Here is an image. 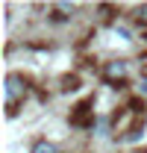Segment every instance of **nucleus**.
Here are the masks:
<instances>
[{
	"label": "nucleus",
	"mask_w": 147,
	"mask_h": 153,
	"mask_svg": "<svg viewBox=\"0 0 147 153\" xmlns=\"http://www.w3.org/2000/svg\"><path fill=\"white\" fill-rule=\"evenodd\" d=\"M27 79L21 74H9L6 76V106H9V112H15L12 106H15V100H21V97L27 94Z\"/></svg>",
	"instance_id": "1"
},
{
	"label": "nucleus",
	"mask_w": 147,
	"mask_h": 153,
	"mask_svg": "<svg viewBox=\"0 0 147 153\" xmlns=\"http://www.w3.org/2000/svg\"><path fill=\"white\" fill-rule=\"evenodd\" d=\"M127 74H129V65L124 59H112V62L103 65V79L112 82V85H121V82L127 79Z\"/></svg>",
	"instance_id": "2"
},
{
	"label": "nucleus",
	"mask_w": 147,
	"mask_h": 153,
	"mask_svg": "<svg viewBox=\"0 0 147 153\" xmlns=\"http://www.w3.org/2000/svg\"><path fill=\"white\" fill-rule=\"evenodd\" d=\"M33 153H62V150L56 147L53 141H36V147H33Z\"/></svg>",
	"instance_id": "3"
},
{
	"label": "nucleus",
	"mask_w": 147,
	"mask_h": 153,
	"mask_svg": "<svg viewBox=\"0 0 147 153\" xmlns=\"http://www.w3.org/2000/svg\"><path fill=\"white\" fill-rule=\"evenodd\" d=\"M138 94L147 97V76H141V79H138Z\"/></svg>",
	"instance_id": "4"
},
{
	"label": "nucleus",
	"mask_w": 147,
	"mask_h": 153,
	"mask_svg": "<svg viewBox=\"0 0 147 153\" xmlns=\"http://www.w3.org/2000/svg\"><path fill=\"white\" fill-rule=\"evenodd\" d=\"M115 33L124 38V41H129V38H132V36H129V30H124V27H115Z\"/></svg>",
	"instance_id": "5"
},
{
	"label": "nucleus",
	"mask_w": 147,
	"mask_h": 153,
	"mask_svg": "<svg viewBox=\"0 0 147 153\" xmlns=\"http://www.w3.org/2000/svg\"><path fill=\"white\" fill-rule=\"evenodd\" d=\"M141 15H144V21H147V6H141V9H138V18H141Z\"/></svg>",
	"instance_id": "6"
}]
</instances>
